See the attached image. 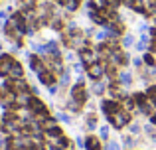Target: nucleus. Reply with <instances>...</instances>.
<instances>
[{
    "instance_id": "2eb2a0df",
    "label": "nucleus",
    "mask_w": 156,
    "mask_h": 150,
    "mask_svg": "<svg viewBox=\"0 0 156 150\" xmlns=\"http://www.w3.org/2000/svg\"><path fill=\"white\" fill-rule=\"evenodd\" d=\"M28 150H46V144H44L42 138H32V144Z\"/></svg>"
},
{
    "instance_id": "dca6fc26",
    "label": "nucleus",
    "mask_w": 156,
    "mask_h": 150,
    "mask_svg": "<svg viewBox=\"0 0 156 150\" xmlns=\"http://www.w3.org/2000/svg\"><path fill=\"white\" fill-rule=\"evenodd\" d=\"M134 44V38L130 34H126V36H121V46L122 47H130Z\"/></svg>"
},
{
    "instance_id": "f3484780",
    "label": "nucleus",
    "mask_w": 156,
    "mask_h": 150,
    "mask_svg": "<svg viewBox=\"0 0 156 150\" xmlns=\"http://www.w3.org/2000/svg\"><path fill=\"white\" fill-rule=\"evenodd\" d=\"M87 128H89V131H95V128H97V117L93 115V113L87 115Z\"/></svg>"
},
{
    "instance_id": "c756f323",
    "label": "nucleus",
    "mask_w": 156,
    "mask_h": 150,
    "mask_svg": "<svg viewBox=\"0 0 156 150\" xmlns=\"http://www.w3.org/2000/svg\"><path fill=\"white\" fill-rule=\"evenodd\" d=\"M144 63H146L148 67H154V58H152L150 54H144Z\"/></svg>"
},
{
    "instance_id": "9b49d317",
    "label": "nucleus",
    "mask_w": 156,
    "mask_h": 150,
    "mask_svg": "<svg viewBox=\"0 0 156 150\" xmlns=\"http://www.w3.org/2000/svg\"><path fill=\"white\" fill-rule=\"evenodd\" d=\"M89 8H91V10H99V12L109 10V0H91V2H89Z\"/></svg>"
},
{
    "instance_id": "cd10ccee",
    "label": "nucleus",
    "mask_w": 156,
    "mask_h": 150,
    "mask_svg": "<svg viewBox=\"0 0 156 150\" xmlns=\"http://www.w3.org/2000/svg\"><path fill=\"white\" fill-rule=\"evenodd\" d=\"M83 63H81V61H77V63H73V71H75V73L77 75H81V73H83Z\"/></svg>"
},
{
    "instance_id": "1a4fd4ad",
    "label": "nucleus",
    "mask_w": 156,
    "mask_h": 150,
    "mask_svg": "<svg viewBox=\"0 0 156 150\" xmlns=\"http://www.w3.org/2000/svg\"><path fill=\"white\" fill-rule=\"evenodd\" d=\"M85 148L87 150H101V140L93 134L87 136V138H85Z\"/></svg>"
},
{
    "instance_id": "bb28decb",
    "label": "nucleus",
    "mask_w": 156,
    "mask_h": 150,
    "mask_svg": "<svg viewBox=\"0 0 156 150\" xmlns=\"http://www.w3.org/2000/svg\"><path fill=\"white\" fill-rule=\"evenodd\" d=\"M136 50L138 51H146V50H148V42H144V40L136 42Z\"/></svg>"
},
{
    "instance_id": "b1692460",
    "label": "nucleus",
    "mask_w": 156,
    "mask_h": 150,
    "mask_svg": "<svg viewBox=\"0 0 156 150\" xmlns=\"http://www.w3.org/2000/svg\"><path fill=\"white\" fill-rule=\"evenodd\" d=\"M55 119H57V120H61V123H71V117H69L67 113H57Z\"/></svg>"
},
{
    "instance_id": "58836bf2",
    "label": "nucleus",
    "mask_w": 156,
    "mask_h": 150,
    "mask_svg": "<svg viewBox=\"0 0 156 150\" xmlns=\"http://www.w3.org/2000/svg\"><path fill=\"white\" fill-rule=\"evenodd\" d=\"M0 150H2V148H0Z\"/></svg>"
},
{
    "instance_id": "72a5a7b5",
    "label": "nucleus",
    "mask_w": 156,
    "mask_h": 150,
    "mask_svg": "<svg viewBox=\"0 0 156 150\" xmlns=\"http://www.w3.org/2000/svg\"><path fill=\"white\" fill-rule=\"evenodd\" d=\"M48 91H50L51 95H55V91H57V85H50V89H48Z\"/></svg>"
},
{
    "instance_id": "f704fd0d",
    "label": "nucleus",
    "mask_w": 156,
    "mask_h": 150,
    "mask_svg": "<svg viewBox=\"0 0 156 150\" xmlns=\"http://www.w3.org/2000/svg\"><path fill=\"white\" fill-rule=\"evenodd\" d=\"M133 63H134V65H136V67H140V65H142V59H140V58H136V59H134Z\"/></svg>"
},
{
    "instance_id": "f257e3e1",
    "label": "nucleus",
    "mask_w": 156,
    "mask_h": 150,
    "mask_svg": "<svg viewBox=\"0 0 156 150\" xmlns=\"http://www.w3.org/2000/svg\"><path fill=\"white\" fill-rule=\"evenodd\" d=\"M107 120H109L111 124H113L115 128H125L126 124L130 123V113L129 111H125V109H121V111H117L115 115H111V117H107Z\"/></svg>"
},
{
    "instance_id": "7c9ffc66",
    "label": "nucleus",
    "mask_w": 156,
    "mask_h": 150,
    "mask_svg": "<svg viewBox=\"0 0 156 150\" xmlns=\"http://www.w3.org/2000/svg\"><path fill=\"white\" fill-rule=\"evenodd\" d=\"M99 136L103 140H107L109 138V127H101V131H99Z\"/></svg>"
},
{
    "instance_id": "39448f33",
    "label": "nucleus",
    "mask_w": 156,
    "mask_h": 150,
    "mask_svg": "<svg viewBox=\"0 0 156 150\" xmlns=\"http://www.w3.org/2000/svg\"><path fill=\"white\" fill-rule=\"evenodd\" d=\"M105 67H107V61H97V63H93V65H89V67H87V75H89V79L99 81L101 77L105 75Z\"/></svg>"
},
{
    "instance_id": "f03ea898",
    "label": "nucleus",
    "mask_w": 156,
    "mask_h": 150,
    "mask_svg": "<svg viewBox=\"0 0 156 150\" xmlns=\"http://www.w3.org/2000/svg\"><path fill=\"white\" fill-rule=\"evenodd\" d=\"M129 54H126L125 50H121V47H115L113 51H111V55H109V63L111 65H115V67H121V65H126L129 63Z\"/></svg>"
},
{
    "instance_id": "4468645a",
    "label": "nucleus",
    "mask_w": 156,
    "mask_h": 150,
    "mask_svg": "<svg viewBox=\"0 0 156 150\" xmlns=\"http://www.w3.org/2000/svg\"><path fill=\"white\" fill-rule=\"evenodd\" d=\"M122 109L125 111H136V103H134V99L133 97H126V99H122Z\"/></svg>"
},
{
    "instance_id": "473e14b6",
    "label": "nucleus",
    "mask_w": 156,
    "mask_h": 150,
    "mask_svg": "<svg viewBox=\"0 0 156 150\" xmlns=\"http://www.w3.org/2000/svg\"><path fill=\"white\" fill-rule=\"evenodd\" d=\"M122 2H125V4H126V6H130V8H133V6H134V4H136V0H122Z\"/></svg>"
},
{
    "instance_id": "9d476101",
    "label": "nucleus",
    "mask_w": 156,
    "mask_h": 150,
    "mask_svg": "<svg viewBox=\"0 0 156 150\" xmlns=\"http://www.w3.org/2000/svg\"><path fill=\"white\" fill-rule=\"evenodd\" d=\"M22 77H24L22 65H20L18 61H14V65H12V69H10V75H8V79H22Z\"/></svg>"
},
{
    "instance_id": "e433bc0d",
    "label": "nucleus",
    "mask_w": 156,
    "mask_h": 150,
    "mask_svg": "<svg viewBox=\"0 0 156 150\" xmlns=\"http://www.w3.org/2000/svg\"><path fill=\"white\" fill-rule=\"evenodd\" d=\"M50 150H63L61 146H50Z\"/></svg>"
},
{
    "instance_id": "423d86ee",
    "label": "nucleus",
    "mask_w": 156,
    "mask_h": 150,
    "mask_svg": "<svg viewBox=\"0 0 156 150\" xmlns=\"http://www.w3.org/2000/svg\"><path fill=\"white\" fill-rule=\"evenodd\" d=\"M16 59L10 54H0V77H8Z\"/></svg>"
},
{
    "instance_id": "20e7f679",
    "label": "nucleus",
    "mask_w": 156,
    "mask_h": 150,
    "mask_svg": "<svg viewBox=\"0 0 156 150\" xmlns=\"http://www.w3.org/2000/svg\"><path fill=\"white\" fill-rule=\"evenodd\" d=\"M79 61L83 63L85 67H89V65H93V63L99 61V54H97V50L83 47V50H79Z\"/></svg>"
},
{
    "instance_id": "4c0bfd02",
    "label": "nucleus",
    "mask_w": 156,
    "mask_h": 150,
    "mask_svg": "<svg viewBox=\"0 0 156 150\" xmlns=\"http://www.w3.org/2000/svg\"><path fill=\"white\" fill-rule=\"evenodd\" d=\"M119 2H122V0H111V4H119Z\"/></svg>"
},
{
    "instance_id": "0eeeda50",
    "label": "nucleus",
    "mask_w": 156,
    "mask_h": 150,
    "mask_svg": "<svg viewBox=\"0 0 156 150\" xmlns=\"http://www.w3.org/2000/svg\"><path fill=\"white\" fill-rule=\"evenodd\" d=\"M101 109H103L105 117H111V115H115L117 111H121V109H122V105L119 103L117 99H105L103 103H101Z\"/></svg>"
},
{
    "instance_id": "aec40b11",
    "label": "nucleus",
    "mask_w": 156,
    "mask_h": 150,
    "mask_svg": "<svg viewBox=\"0 0 156 150\" xmlns=\"http://www.w3.org/2000/svg\"><path fill=\"white\" fill-rule=\"evenodd\" d=\"M67 109L71 113H79L81 111V105L77 103V101H73V99H69V103H67Z\"/></svg>"
},
{
    "instance_id": "a878e982",
    "label": "nucleus",
    "mask_w": 156,
    "mask_h": 150,
    "mask_svg": "<svg viewBox=\"0 0 156 150\" xmlns=\"http://www.w3.org/2000/svg\"><path fill=\"white\" fill-rule=\"evenodd\" d=\"M105 150H121V146H119V142H115V140H109Z\"/></svg>"
},
{
    "instance_id": "f8f14e48",
    "label": "nucleus",
    "mask_w": 156,
    "mask_h": 150,
    "mask_svg": "<svg viewBox=\"0 0 156 150\" xmlns=\"http://www.w3.org/2000/svg\"><path fill=\"white\" fill-rule=\"evenodd\" d=\"M117 79H119L117 83H119V85H122V87H129V85L133 83V75H130L129 71H121V73L117 75Z\"/></svg>"
},
{
    "instance_id": "412c9836",
    "label": "nucleus",
    "mask_w": 156,
    "mask_h": 150,
    "mask_svg": "<svg viewBox=\"0 0 156 150\" xmlns=\"http://www.w3.org/2000/svg\"><path fill=\"white\" fill-rule=\"evenodd\" d=\"M93 93H95V95H103V93H105V85L101 83V81H95V85H93Z\"/></svg>"
},
{
    "instance_id": "ddd939ff",
    "label": "nucleus",
    "mask_w": 156,
    "mask_h": 150,
    "mask_svg": "<svg viewBox=\"0 0 156 150\" xmlns=\"http://www.w3.org/2000/svg\"><path fill=\"white\" fill-rule=\"evenodd\" d=\"M79 2L81 0H59V4H63L69 12H75L77 8H79Z\"/></svg>"
},
{
    "instance_id": "c9c22d12",
    "label": "nucleus",
    "mask_w": 156,
    "mask_h": 150,
    "mask_svg": "<svg viewBox=\"0 0 156 150\" xmlns=\"http://www.w3.org/2000/svg\"><path fill=\"white\" fill-rule=\"evenodd\" d=\"M150 123H152V124H154V127H156V113H154V115H152V117H150Z\"/></svg>"
},
{
    "instance_id": "4be33fe9",
    "label": "nucleus",
    "mask_w": 156,
    "mask_h": 150,
    "mask_svg": "<svg viewBox=\"0 0 156 150\" xmlns=\"http://www.w3.org/2000/svg\"><path fill=\"white\" fill-rule=\"evenodd\" d=\"M107 38H109V32H107V30H101V32H97V34H95V40L99 44H103Z\"/></svg>"
},
{
    "instance_id": "a211bd4d",
    "label": "nucleus",
    "mask_w": 156,
    "mask_h": 150,
    "mask_svg": "<svg viewBox=\"0 0 156 150\" xmlns=\"http://www.w3.org/2000/svg\"><path fill=\"white\" fill-rule=\"evenodd\" d=\"M51 28H53V30H57V32H59V30H63V22H61V18H59V16H53V20H51Z\"/></svg>"
},
{
    "instance_id": "5701e85b",
    "label": "nucleus",
    "mask_w": 156,
    "mask_h": 150,
    "mask_svg": "<svg viewBox=\"0 0 156 150\" xmlns=\"http://www.w3.org/2000/svg\"><path fill=\"white\" fill-rule=\"evenodd\" d=\"M67 83H69V71L65 69L63 73L59 75V85H61V87H65V85H67Z\"/></svg>"
},
{
    "instance_id": "c85d7f7f",
    "label": "nucleus",
    "mask_w": 156,
    "mask_h": 150,
    "mask_svg": "<svg viewBox=\"0 0 156 150\" xmlns=\"http://www.w3.org/2000/svg\"><path fill=\"white\" fill-rule=\"evenodd\" d=\"M129 131H130V134H138V132H140V124H138V123H133L129 127Z\"/></svg>"
},
{
    "instance_id": "2f4dec72",
    "label": "nucleus",
    "mask_w": 156,
    "mask_h": 150,
    "mask_svg": "<svg viewBox=\"0 0 156 150\" xmlns=\"http://www.w3.org/2000/svg\"><path fill=\"white\" fill-rule=\"evenodd\" d=\"M6 22H8V12H0V26H4Z\"/></svg>"
},
{
    "instance_id": "7ed1b4c3",
    "label": "nucleus",
    "mask_w": 156,
    "mask_h": 150,
    "mask_svg": "<svg viewBox=\"0 0 156 150\" xmlns=\"http://www.w3.org/2000/svg\"><path fill=\"white\" fill-rule=\"evenodd\" d=\"M71 99L77 101L79 105H85V103H87L89 93H87V89H85V83H79V81H77V83L73 85V87H71Z\"/></svg>"
},
{
    "instance_id": "6ab92c4d",
    "label": "nucleus",
    "mask_w": 156,
    "mask_h": 150,
    "mask_svg": "<svg viewBox=\"0 0 156 150\" xmlns=\"http://www.w3.org/2000/svg\"><path fill=\"white\" fill-rule=\"evenodd\" d=\"M146 97H148V99L152 101V105L156 107V85H152V87L146 89Z\"/></svg>"
},
{
    "instance_id": "6e6552de",
    "label": "nucleus",
    "mask_w": 156,
    "mask_h": 150,
    "mask_svg": "<svg viewBox=\"0 0 156 150\" xmlns=\"http://www.w3.org/2000/svg\"><path fill=\"white\" fill-rule=\"evenodd\" d=\"M38 79H40L42 85H48V87H50V85H55V73H53L51 69H48V67L38 73Z\"/></svg>"
},
{
    "instance_id": "393cba45",
    "label": "nucleus",
    "mask_w": 156,
    "mask_h": 150,
    "mask_svg": "<svg viewBox=\"0 0 156 150\" xmlns=\"http://www.w3.org/2000/svg\"><path fill=\"white\" fill-rule=\"evenodd\" d=\"M122 142H125V146H126V148H130V146H134V144H136L133 136H126V134L122 136Z\"/></svg>"
}]
</instances>
